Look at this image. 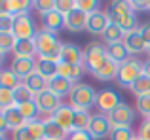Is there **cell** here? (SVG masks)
Returning <instances> with one entry per match:
<instances>
[{"mask_svg": "<svg viewBox=\"0 0 150 140\" xmlns=\"http://www.w3.org/2000/svg\"><path fill=\"white\" fill-rule=\"evenodd\" d=\"M34 44H36V55L40 59H48L59 63L61 59V49H63V42L59 40V36L55 32H50L48 29H38V34L34 36Z\"/></svg>", "mask_w": 150, "mask_h": 140, "instance_id": "1", "label": "cell"}, {"mask_svg": "<svg viewBox=\"0 0 150 140\" xmlns=\"http://www.w3.org/2000/svg\"><path fill=\"white\" fill-rule=\"evenodd\" d=\"M97 95L99 93L88 83H74L72 91L69 95V106H72L74 110H86L88 112L93 104H97Z\"/></svg>", "mask_w": 150, "mask_h": 140, "instance_id": "2", "label": "cell"}, {"mask_svg": "<svg viewBox=\"0 0 150 140\" xmlns=\"http://www.w3.org/2000/svg\"><path fill=\"white\" fill-rule=\"evenodd\" d=\"M108 59V53H106V46L99 44V42H89L84 48V55H82V66L88 70L89 74H95L105 61Z\"/></svg>", "mask_w": 150, "mask_h": 140, "instance_id": "3", "label": "cell"}, {"mask_svg": "<svg viewBox=\"0 0 150 140\" xmlns=\"http://www.w3.org/2000/svg\"><path fill=\"white\" fill-rule=\"evenodd\" d=\"M141 76H143V63L135 57H131L124 64H120V72H118L116 81L122 87H131Z\"/></svg>", "mask_w": 150, "mask_h": 140, "instance_id": "4", "label": "cell"}, {"mask_svg": "<svg viewBox=\"0 0 150 140\" xmlns=\"http://www.w3.org/2000/svg\"><path fill=\"white\" fill-rule=\"evenodd\" d=\"M11 32L17 40H34V36L38 34V29L34 25V19L27 13V15H17L15 17Z\"/></svg>", "mask_w": 150, "mask_h": 140, "instance_id": "5", "label": "cell"}, {"mask_svg": "<svg viewBox=\"0 0 150 140\" xmlns=\"http://www.w3.org/2000/svg\"><path fill=\"white\" fill-rule=\"evenodd\" d=\"M108 121L112 127H131V123L135 121V110L129 104L122 102L116 110H112L108 116Z\"/></svg>", "mask_w": 150, "mask_h": 140, "instance_id": "6", "label": "cell"}, {"mask_svg": "<svg viewBox=\"0 0 150 140\" xmlns=\"http://www.w3.org/2000/svg\"><path fill=\"white\" fill-rule=\"evenodd\" d=\"M112 131V125H110L108 118L105 114H93L91 116V121H89L88 127V133L91 134L93 140H99V138H106Z\"/></svg>", "mask_w": 150, "mask_h": 140, "instance_id": "7", "label": "cell"}, {"mask_svg": "<svg viewBox=\"0 0 150 140\" xmlns=\"http://www.w3.org/2000/svg\"><path fill=\"white\" fill-rule=\"evenodd\" d=\"M120 104H122V97L116 91H112V89H103L97 95V106H99L101 114H105V116H108L112 110H116Z\"/></svg>", "mask_w": 150, "mask_h": 140, "instance_id": "8", "label": "cell"}, {"mask_svg": "<svg viewBox=\"0 0 150 140\" xmlns=\"http://www.w3.org/2000/svg\"><path fill=\"white\" fill-rule=\"evenodd\" d=\"M10 70L23 81L36 72V59H21V57H15L10 64Z\"/></svg>", "mask_w": 150, "mask_h": 140, "instance_id": "9", "label": "cell"}, {"mask_svg": "<svg viewBox=\"0 0 150 140\" xmlns=\"http://www.w3.org/2000/svg\"><path fill=\"white\" fill-rule=\"evenodd\" d=\"M110 19L106 11H97V13L88 15V25H86V30L91 34H97V36H103L105 30L108 29Z\"/></svg>", "mask_w": 150, "mask_h": 140, "instance_id": "10", "label": "cell"}, {"mask_svg": "<svg viewBox=\"0 0 150 140\" xmlns=\"http://www.w3.org/2000/svg\"><path fill=\"white\" fill-rule=\"evenodd\" d=\"M51 119H53L59 127H63L67 133H72L74 131V108L69 106V104H63V106L51 116Z\"/></svg>", "mask_w": 150, "mask_h": 140, "instance_id": "11", "label": "cell"}, {"mask_svg": "<svg viewBox=\"0 0 150 140\" xmlns=\"http://www.w3.org/2000/svg\"><path fill=\"white\" fill-rule=\"evenodd\" d=\"M108 19H110V23H114V25L120 27L125 34L135 32V30L141 29L139 27V19H137L135 13H131V15H116V13H110L108 11Z\"/></svg>", "mask_w": 150, "mask_h": 140, "instance_id": "12", "label": "cell"}, {"mask_svg": "<svg viewBox=\"0 0 150 140\" xmlns=\"http://www.w3.org/2000/svg\"><path fill=\"white\" fill-rule=\"evenodd\" d=\"M86 25H88V13L80 11L78 8L65 15V29H69L70 32H80L86 29Z\"/></svg>", "mask_w": 150, "mask_h": 140, "instance_id": "13", "label": "cell"}, {"mask_svg": "<svg viewBox=\"0 0 150 140\" xmlns=\"http://www.w3.org/2000/svg\"><path fill=\"white\" fill-rule=\"evenodd\" d=\"M42 15V21H44V29H48L50 32L57 34L59 30L65 29V15L57 10H51L48 13H40Z\"/></svg>", "mask_w": 150, "mask_h": 140, "instance_id": "14", "label": "cell"}, {"mask_svg": "<svg viewBox=\"0 0 150 140\" xmlns=\"http://www.w3.org/2000/svg\"><path fill=\"white\" fill-rule=\"evenodd\" d=\"M82 55H84V49H80L74 44H65L61 49L59 63H67V64H72V66H78V64H82Z\"/></svg>", "mask_w": 150, "mask_h": 140, "instance_id": "15", "label": "cell"}, {"mask_svg": "<svg viewBox=\"0 0 150 140\" xmlns=\"http://www.w3.org/2000/svg\"><path fill=\"white\" fill-rule=\"evenodd\" d=\"M124 46L127 48L129 55H139V53L146 51V42L143 40V36H141L139 30H135V32H129L125 34V40H124Z\"/></svg>", "mask_w": 150, "mask_h": 140, "instance_id": "16", "label": "cell"}, {"mask_svg": "<svg viewBox=\"0 0 150 140\" xmlns=\"http://www.w3.org/2000/svg\"><path fill=\"white\" fill-rule=\"evenodd\" d=\"M72 87H74V81H70V80H67V78H63V76H55L53 80H50L48 81V89L50 91H53L57 97H69L70 95V91H72Z\"/></svg>", "mask_w": 150, "mask_h": 140, "instance_id": "17", "label": "cell"}, {"mask_svg": "<svg viewBox=\"0 0 150 140\" xmlns=\"http://www.w3.org/2000/svg\"><path fill=\"white\" fill-rule=\"evenodd\" d=\"M118 72H120V64L108 57V59L105 61V64H103V66L97 70L93 76H95L99 81H112V80H116V78H118Z\"/></svg>", "mask_w": 150, "mask_h": 140, "instance_id": "18", "label": "cell"}, {"mask_svg": "<svg viewBox=\"0 0 150 140\" xmlns=\"http://www.w3.org/2000/svg\"><path fill=\"white\" fill-rule=\"evenodd\" d=\"M2 114H4V118H6V121H8V127H10L11 131H17V129H21V127L27 125V119L23 118L19 106H10V108H6Z\"/></svg>", "mask_w": 150, "mask_h": 140, "instance_id": "19", "label": "cell"}, {"mask_svg": "<svg viewBox=\"0 0 150 140\" xmlns=\"http://www.w3.org/2000/svg\"><path fill=\"white\" fill-rule=\"evenodd\" d=\"M57 72H59V76H63V78H67V80L78 83V80L84 76L86 68L82 66V64L72 66V64H67V63H57Z\"/></svg>", "mask_w": 150, "mask_h": 140, "instance_id": "20", "label": "cell"}, {"mask_svg": "<svg viewBox=\"0 0 150 140\" xmlns=\"http://www.w3.org/2000/svg\"><path fill=\"white\" fill-rule=\"evenodd\" d=\"M13 55L21 57V59H34V55H36L34 40H17L13 48Z\"/></svg>", "mask_w": 150, "mask_h": 140, "instance_id": "21", "label": "cell"}, {"mask_svg": "<svg viewBox=\"0 0 150 140\" xmlns=\"http://www.w3.org/2000/svg\"><path fill=\"white\" fill-rule=\"evenodd\" d=\"M30 8H34V2H30V0H6V10L13 17L27 15L30 11Z\"/></svg>", "mask_w": 150, "mask_h": 140, "instance_id": "22", "label": "cell"}, {"mask_svg": "<svg viewBox=\"0 0 150 140\" xmlns=\"http://www.w3.org/2000/svg\"><path fill=\"white\" fill-rule=\"evenodd\" d=\"M106 53H108V57L112 61H116L118 64H124L125 61L131 59V55H129L127 48L124 46V42H120V44H110L106 46Z\"/></svg>", "mask_w": 150, "mask_h": 140, "instance_id": "23", "label": "cell"}, {"mask_svg": "<svg viewBox=\"0 0 150 140\" xmlns=\"http://www.w3.org/2000/svg\"><path fill=\"white\" fill-rule=\"evenodd\" d=\"M36 72L50 81V80H53V78L59 74L57 72V63H55V61H48V59H40V57H38L36 59Z\"/></svg>", "mask_w": 150, "mask_h": 140, "instance_id": "24", "label": "cell"}, {"mask_svg": "<svg viewBox=\"0 0 150 140\" xmlns=\"http://www.w3.org/2000/svg\"><path fill=\"white\" fill-rule=\"evenodd\" d=\"M44 123V131H46V140H67L69 133L63 127H59L53 119H46Z\"/></svg>", "mask_w": 150, "mask_h": 140, "instance_id": "25", "label": "cell"}, {"mask_svg": "<svg viewBox=\"0 0 150 140\" xmlns=\"http://www.w3.org/2000/svg\"><path fill=\"white\" fill-rule=\"evenodd\" d=\"M101 38H103V42H105L106 46H110V44H120V42L125 40V32H124V30H122L118 25L110 23L108 29L105 30V34H103Z\"/></svg>", "mask_w": 150, "mask_h": 140, "instance_id": "26", "label": "cell"}, {"mask_svg": "<svg viewBox=\"0 0 150 140\" xmlns=\"http://www.w3.org/2000/svg\"><path fill=\"white\" fill-rule=\"evenodd\" d=\"M23 83H25L27 87L34 93V97H36L38 93H42V91H46V89H48V80H46V78H42L38 72H34L33 76H29L27 80H23Z\"/></svg>", "mask_w": 150, "mask_h": 140, "instance_id": "27", "label": "cell"}, {"mask_svg": "<svg viewBox=\"0 0 150 140\" xmlns=\"http://www.w3.org/2000/svg\"><path fill=\"white\" fill-rule=\"evenodd\" d=\"M21 83L23 81L19 80L10 68L8 70H0V89H10V91H13V89H17Z\"/></svg>", "mask_w": 150, "mask_h": 140, "instance_id": "28", "label": "cell"}, {"mask_svg": "<svg viewBox=\"0 0 150 140\" xmlns=\"http://www.w3.org/2000/svg\"><path fill=\"white\" fill-rule=\"evenodd\" d=\"M30 100H34V93L30 91L25 83H21L17 89H13V102H15V106H21V104L30 102Z\"/></svg>", "mask_w": 150, "mask_h": 140, "instance_id": "29", "label": "cell"}, {"mask_svg": "<svg viewBox=\"0 0 150 140\" xmlns=\"http://www.w3.org/2000/svg\"><path fill=\"white\" fill-rule=\"evenodd\" d=\"M19 110H21L23 118L27 119V123H30V121H36V119H40V110H38V106H36V102H34V100H30V102H25V104H21V106H19Z\"/></svg>", "mask_w": 150, "mask_h": 140, "instance_id": "30", "label": "cell"}, {"mask_svg": "<svg viewBox=\"0 0 150 140\" xmlns=\"http://www.w3.org/2000/svg\"><path fill=\"white\" fill-rule=\"evenodd\" d=\"M91 116L93 114L86 110H74V131H88Z\"/></svg>", "mask_w": 150, "mask_h": 140, "instance_id": "31", "label": "cell"}, {"mask_svg": "<svg viewBox=\"0 0 150 140\" xmlns=\"http://www.w3.org/2000/svg\"><path fill=\"white\" fill-rule=\"evenodd\" d=\"M110 13H116V15H131L135 13L131 6V0H114L110 4Z\"/></svg>", "mask_w": 150, "mask_h": 140, "instance_id": "32", "label": "cell"}, {"mask_svg": "<svg viewBox=\"0 0 150 140\" xmlns=\"http://www.w3.org/2000/svg\"><path fill=\"white\" fill-rule=\"evenodd\" d=\"M137 134L133 133L131 127H112L108 134V140H133Z\"/></svg>", "mask_w": 150, "mask_h": 140, "instance_id": "33", "label": "cell"}, {"mask_svg": "<svg viewBox=\"0 0 150 140\" xmlns=\"http://www.w3.org/2000/svg\"><path fill=\"white\" fill-rule=\"evenodd\" d=\"M129 89H131V91L135 93L137 97L148 95V93H150V78H148V76H144V74H143V76H141L139 80H137V81H135V83H133V85H131Z\"/></svg>", "mask_w": 150, "mask_h": 140, "instance_id": "34", "label": "cell"}, {"mask_svg": "<svg viewBox=\"0 0 150 140\" xmlns=\"http://www.w3.org/2000/svg\"><path fill=\"white\" fill-rule=\"evenodd\" d=\"M15 42H17V38L13 36V32H0V51L2 53L13 51Z\"/></svg>", "mask_w": 150, "mask_h": 140, "instance_id": "35", "label": "cell"}, {"mask_svg": "<svg viewBox=\"0 0 150 140\" xmlns=\"http://www.w3.org/2000/svg\"><path fill=\"white\" fill-rule=\"evenodd\" d=\"M99 6H101V2H97V0H76V8L80 11H84V13H88V15L97 13V11H99Z\"/></svg>", "mask_w": 150, "mask_h": 140, "instance_id": "36", "label": "cell"}, {"mask_svg": "<svg viewBox=\"0 0 150 140\" xmlns=\"http://www.w3.org/2000/svg\"><path fill=\"white\" fill-rule=\"evenodd\" d=\"M27 127H29V131H30V134L34 136V140H46L44 123H42L40 119H36V121H30V123H27Z\"/></svg>", "mask_w": 150, "mask_h": 140, "instance_id": "37", "label": "cell"}, {"mask_svg": "<svg viewBox=\"0 0 150 140\" xmlns=\"http://www.w3.org/2000/svg\"><path fill=\"white\" fill-rule=\"evenodd\" d=\"M10 106H15L13 91H10V89H0V112H4Z\"/></svg>", "mask_w": 150, "mask_h": 140, "instance_id": "38", "label": "cell"}, {"mask_svg": "<svg viewBox=\"0 0 150 140\" xmlns=\"http://www.w3.org/2000/svg\"><path fill=\"white\" fill-rule=\"evenodd\" d=\"M137 110L146 119L150 118V93L148 95H143V97H137Z\"/></svg>", "mask_w": 150, "mask_h": 140, "instance_id": "39", "label": "cell"}, {"mask_svg": "<svg viewBox=\"0 0 150 140\" xmlns=\"http://www.w3.org/2000/svg\"><path fill=\"white\" fill-rule=\"evenodd\" d=\"M55 10L67 15L72 10H76V0H55Z\"/></svg>", "mask_w": 150, "mask_h": 140, "instance_id": "40", "label": "cell"}, {"mask_svg": "<svg viewBox=\"0 0 150 140\" xmlns=\"http://www.w3.org/2000/svg\"><path fill=\"white\" fill-rule=\"evenodd\" d=\"M13 21L15 17L11 13H2L0 15V32H11L13 30Z\"/></svg>", "mask_w": 150, "mask_h": 140, "instance_id": "41", "label": "cell"}, {"mask_svg": "<svg viewBox=\"0 0 150 140\" xmlns=\"http://www.w3.org/2000/svg\"><path fill=\"white\" fill-rule=\"evenodd\" d=\"M34 2V8H36L40 13H48V11L55 10V2L53 0H33Z\"/></svg>", "mask_w": 150, "mask_h": 140, "instance_id": "42", "label": "cell"}, {"mask_svg": "<svg viewBox=\"0 0 150 140\" xmlns=\"http://www.w3.org/2000/svg\"><path fill=\"white\" fill-rule=\"evenodd\" d=\"M13 140H34V136L30 134V131H29V127H21V129H17V131H13Z\"/></svg>", "mask_w": 150, "mask_h": 140, "instance_id": "43", "label": "cell"}, {"mask_svg": "<svg viewBox=\"0 0 150 140\" xmlns=\"http://www.w3.org/2000/svg\"><path fill=\"white\" fill-rule=\"evenodd\" d=\"M67 140H93V138L88 131H72V133H69Z\"/></svg>", "mask_w": 150, "mask_h": 140, "instance_id": "44", "label": "cell"}, {"mask_svg": "<svg viewBox=\"0 0 150 140\" xmlns=\"http://www.w3.org/2000/svg\"><path fill=\"white\" fill-rule=\"evenodd\" d=\"M139 138L143 140H150V119H144L143 125L139 129Z\"/></svg>", "mask_w": 150, "mask_h": 140, "instance_id": "45", "label": "cell"}, {"mask_svg": "<svg viewBox=\"0 0 150 140\" xmlns=\"http://www.w3.org/2000/svg\"><path fill=\"white\" fill-rule=\"evenodd\" d=\"M139 32H141V36H143V40L146 42V46H150V23H144L139 29Z\"/></svg>", "mask_w": 150, "mask_h": 140, "instance_id": "46", "label": "cell"}, {"mask_svg": "<svg viewBox=\"0 0 150 140\" xmlns=\"http://www.w3.org/2000/svg\"><path fill=\"white\" fill-rule=\"evenodd\" d=\"M131 6H133V10H146L148 11V6H150V2H137V0H131Z\"/></svg>", "mask_w": 150, "mask_h": 140, "instance_id": "47", "label": "cell"}, {"mask_svg": "<svg viewBox=\"0 0 150 140\" xmlns=\"http://www.w3.org/2000/svg\"><path fill=\"white\" fill-rule=\"evenodd\" d=\"M8 129H10V127H8V121H6V118H4V114L0 112V134H4Z\"/></svg>", "mask_w": 150, "mask_h": 140, "instance_id": "48", "label": "cell"}, {"mask_svg": "<svg viewBox=\"0 0 150 140\" xmlns=\"http://www.w3.org/2000/svg\"><path fill=\"white\" fill-rule=\"evenodd\" d=\"M143 74H144V76H148V78H150V59H148V61H144V63H143Z\"/></svg>", "mask_w": 150, "mask_h": 140, "instance_id": "49", "label": "cell"}, {"mask_svg": "<svg viewBox=\"0 0 150 140\" xmlns=\"http://www.w3.org/2000/svg\"><path fill=\"white\" fill-rule=\"evenodd\" d=\"M2 13H8V10H6V2H0V15Z\"/></svg>", "mask_w": 150, "mask_h": 140, "instance_id": "50", "label": "cell"}, {"mask_svg": "<svg viewBox=\"0 0 150 140\" xmlns=\"http://www.w3.org/2000/svg\"><path fill=\"white\" fill-rule=\"evenodd\" d=\"M4 59H6V53H2V51H0V66L4 64Z\"/></svg>", "mask_w": 150, "mask_h": 140, "instance_id": "51", "label": "cell"}, {"mask_svg": "<svg viewBox=\"0 0 150 140\" xmlns=\"http://www.w3.org/2000/svg\"><path fill=\"white\" fill-rule=\"evenodd\" d=\"M146 53H148V57H150V46H148V48H146Z\"/></svg>", "mask_w": 150, "mask_h": 140, "instance_id": "52", "label": "cell"}, {"mask_svg": "<svg viewBox=\"0 0 150 140\" xmlns=\"http://www.w3.org/2000/svg\"><path fill=\"white\" fill-rule=\"evenodd\" d=\"M0 140H6V136H4V134H0Z\"/></svg>", "mask_w": 150, "mask_h": 140, "instance_id": "53", "label": "cell"}, {"mask_svg": "<svg viewBox=\"0 0 150 140\" xmlns=\"http://www.w3.org/2000/svg\"><path fill=\"white\" fill-rule=\"evenodd\" d=\"M133 140H143V138H139V134H137V136H135V138H133Z\"/></svg>", "mask_w": 150, "mask_h": 140, "instance_id": "54", "label": "cell"}, {"mask_svg": "<svg viewBox=\"0 0 150 140\" xmlns=\"http://www.w3.org/2000/svg\"><path fill=\"white\" fill-rule=\"evenodd\" d=\"M148 11H150V6H148Z\"/></svg>", "mask_w": 150, "mask_h": 140, "instance_id": "55", "label": "cell"}, {"mask_svg": "<svg viewBox=\"0 0 150 140\" xmlns=\"http://www.w3.org/2000/svg\"><path fill=\"white\" fill-rule=\"evenodd\" d=\"M0 70H2V68H0Z\"/></svg>", "mask_w": 150, "mask_h": 140, "instance_id": "56", "label": "cell"}, {"mask_svg": "<svg viewBox=\"0 0 150 140\" xmlns=\"http://www.w3.org/2000/svg\"><path fill=\"white\" fill-rule=\"evenodd\" d=\"M148 119H150V118H148Z\"/></svg>", "mask_w": 150, "mask_h": 140, "instance_id": "57", "label": "cell"}]
</instances>
